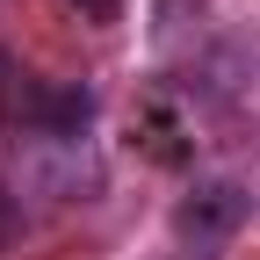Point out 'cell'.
I'll use <instances>...</instances> for the list:
<instances>
[{
    "label": "cell",
    "instance_id": "obj_2",
    "mask_svg": "<svg viewBox=\"0 0 260 260\" xmlns=\"http://www.w3.org/2000/svg\"><path fill=\"white\" fill-rule=\"evenodd\" d=\"M253 210V195L239 181H203L195 195H181V210H174V239L181 246H217V239H232L239 224Z\"/></svg>",
    "mask_w": 260,
    "mask_h": 260
},
{
    "label": "cell",
    "instance_id": "obj_4",
    "mask_svg": "<svg viewBox=\"0 0 260 260\" xmlns=\"http://www.w3.org/2000/svg\"><path fill=\"white\" fill-rule=\"evenodd\" d=\"M181 260H203V253H181Z\"/></svg>",
    "mask_w": 260,
    "mask_h": 260
},
{
    "label": "cell",
    "instance_id": "obj_3",
    "mask_svg": "<svg viewBox=\"0 0 260 260\" xmlns=\"http://www.w3.org/2000/svg\"><path fill=\"white\" fill-rule=\"evenodd\" d=\"M65 8H80L87 22H102V29H109V22H123V0H65Z\"/></svg>",
    "mask_w": 260,
    "mask_h": 260
},
{
    "label": "cell",
    "instance_id": "obj_1",
    "mask_svg": "<svg viewBox=\"0 0 260 260\" xmlns=\"http://www.w3.org/2000/svg\"><path fill=\"white\" fill-rule=\"evenodd\" d=\"M22 181L37 195H51V203H73V195H87L102 181V167H94V152L80 138H22Z\"/></svg>",
    "mask_w": 260,
    "mask_h": 260
}]
</instances>
